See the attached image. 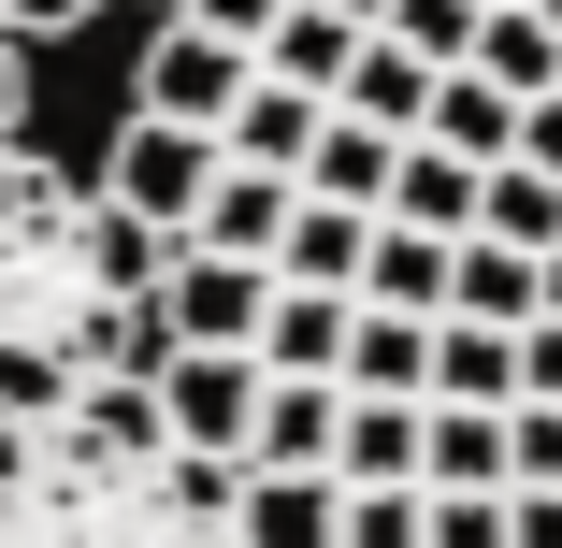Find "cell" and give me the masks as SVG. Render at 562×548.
Returning <instances> with one entry per match:
<instances>
[{
    "label": "cell",
    "mask_w": 562,
    "mask_h": 548,
    "mask_svg": "<svg viewBox=\"0 0 562 548\" xmlns=\"http://www.w3.org/2000/svg\"><path fill=\"white\" fill-rule=\"evenodd\" d=\"M390 174H404V131H361V116H331V131L303 145V188H317V202H361V216H375Z\"/></svg>",
    "instance_id": "obj_22"
},
{
    "label": "cell",
    "mask_w": 562,
    "mask_h": 548,
    "mask_svg": "<svg viewBox=\"0 0 562 548\" xmlns=\"http://www.w3.org/2000/svg\"><path fill=\"white\" fill-rule=\"evenodd\" d=\"M533 15H548V30H562V0H533Z\"/></svg>",
    "instance_id": "obj_38"
},
{
    "label": "cell",
    "mask_w": 562,
    "mask_h": 548,
    "mask_svg": "<svg viewBox=\"0 0 562 548\" xmlns=\"http://www.w3.org/2000/svg\"><path fill=\"white\" fill-rule=\"evenodd\" d=\"M331 505H347V491H331V477H232V534L246 548H331Z\"/></svg>",
    "instance_id": "obj_17"
},
{
    "label": "cell",
    "mask_w": 562,
    "mask_h": 548,
    "mask_svg": "<svg viewBox=\"0 0 562 548\" xmlns=\"http://www.w3.org/2000/svg\"><path fill=\"white\" fill-rule=\"evenodd\" d=\"M533 317H562V246H548V260H533Z\"/></svg>",
    "instance_id": "obj_36"
},
{
    "label": "cell",
    "mask_w": 562,
    "mask_h": 548,
    "mask_svg": "<svg viewBox=\"0 0 562 548\" xmlns=\"http://www.w3.org/2000/svg\"><path fill=\"white\" fill-rule=\"evenodd\" d=\"M476 232L491 246H562V174H533V159H491V188H476Z\"/></svg>",
    "instance_id": "obj_24"
},
{
    "label": "cell",
    "mask_w": 562,
    "mask_h": 548,
    "mask_svg": "<svg viewBox=\"0 0 562 548\" xmlns=\"http://www.w3.org/2000/svg\"><path fill=\"white\" fill-rule=\"evenodd\" d=\"M331 548H418V491H347L331 505Z\"/></svg>",
    "instance_id": "obj_29"
},
{
    "label": "cell",
    "mask_w": 562,
    "mask_h": 548,
    "mask_svg": "<svg viewBox=\"0 0 562 548\" xmlns=\"http://www.w3.org/2000/svg\"><path fill=\"white\" fill-rule=\"evenodd\" d=\"M202 188H216V131H173V116H145V101H131L116 145H101V202L145 216V232H188Z\"/></svg>",
    "instance_id": "obj_3"
},
{
    "label": "cell",
    "mask_w": 562,
    "mask_h": 548,
    "mask_svg": "<svg viewBox=\"0 0 562 548\" xmlns=\"http://www.w3.org/2000/svg\"><path fill=\"white\" fill-rule=\"evenodd\" d=\"M519 159H533V174H562V87H548V101H519Z\"/></svg>",
    "instance_id": "obj_34"
},
{
    "label": "cell",
    "mask_w": 562,
    "mask_h": 548,
    "mask_svg": "<svg viewBox=\"0 0 562 548\" xmlns=\"http://www.w3.org/2000/svg\"><path fill=\"white\" fill-rule=\"evenodd\" d=\"M331 433H347V376H260V477H331Z\"/></svg>",
    "instance_id": "obj_7"
},
{
    "label": "cell",
    "mask_w": 562,
    "mask_h": 548,
    "mask_svg": "<svg viewBox=\"0 0 562 548\" xmlns=\"http://www.w3.org/2000/svg\"><path fill=\"white\" fill-rule=\"evenodd\" d=\"M476 15H491V0H390L375 30H404V44H418L432 72H462V58H476Z\"/></svg>",
    "instance_id": "obj_27"
},
{
    "label": "cell",
    "mask_w": 562,
    "mask_h": 548,
    "mask_svg": "<svg viewBox=\"0 0 562 548\" xmlns=\"http://www.w3.org/2000/svg\"><path fill=\"white\" fill-rule=\"evenodd\" d=\"M331 15H361V30H375V15H390V0H331Z\"/></svg>",
    "instance_id": "obj_37"
},
{
    "label": "cell",
    "mask_w": 562,
    "mask_h": 548,
    "mask_svg": "<svg viewBox=\"0 0 562 548\" xmlns=\"http://www.w3.org/2000/svg\"><path fill=\"white\" fill-rule=\"evenodd\" d=\"M289 202H303V174H246V159H216V188H202V216H188L173 246H232V260H274Z\"/></svg>",
    "instance_id": "obj_9"
},
{
    "label": "cell",
    "mask_w": 562,
    "mask_h": 548,
    "mask_svg": "<svg viewBox=\"0 0 562 548\" xmlns=\"http://www.w3.org/2000/svg\"><path fill=\"white\" fill-rule=\"evenodd\" d=\"M246 462H188L159 433V376H87L44 418H0V548H246Z\"/></svg>",
    "instance_id": "obj_2"
},
{
    "label": "cell",
    "mask_w": 562,
    "mask_h": 548,
    "mask_svg": "<svg viewBox=\"0 0 562 548\" xmlns=\"http://www.w3.org/2000/svg\"><path fill=\"white\" fill-rule=\"evenodd\" d=\"M505 477L519 491H562V404H505Z\"/></svg>",
    "instance_id": "obj_28"
},
{
    "label": "cell",
    "mask_w": 562,
    "mask_h": 548,
    "mask_svg": "<svg viewBox=\"0 0 562 548\" xmlns=\"http://www.w3.org/2000/svg\"><path fill=\"white\" fill-rule=\"evenodd\" d=\"M418 145H462V159L491 174V159H519V101H505L491 72H432V116H418Z\"/></svg>",
    "instance_id": "obj_21"
},
{
    "label": "cell",
    "mask_w": 562,
    "mask_h": 548,
    "mask_svg": "<svg viewBox=\"0 0 562 548\" xmlns=\"http://www.w3.org/2000/svg\"><path fill=\"white\" fill-rule=\"evenodd\" d=\"M361 260H375V216L303 188V202H289V232H274V275H289V289H347V303H361Z\"/></svg>",
    "instance_id": "obj_10"
},
{
    "label": "cell",
    "mask_w": 562,
    "mask_h": 548,
    "mask_svg": "<svg viewBox=\"0 0 562 548\" xmlns=\"http://www.w3.org/2000/svg\"><path fill=\"white\" fill-rule=\"evenodd\" d=\"M505 519H519V548H562V491H505Z\"/></svg>",
    "instance_id": "obj_35"
},
{
    "label": "cell",
    "mask_w": 562,
    "mask_h": 548,
    "mask_svg": "<svg viewBox=\"0 0 562 548\" xmlns=\"http://www.w3.org/2000/svg\"><path fill=\"white\" fill-rule=\"evenodd\" d=\"M0 30H15V44L44 58V44H72V30H101V0H0Z\"/></svg>",
    "instance_id": "obj_30"
},
{
    "label": "cell",
    "mask_w": 562,
    "mask_h": 548,
    "mask_svg": "<svg viewBox=\"0 0 562 548\" xmlns=\"http://www.w3.org/2000/svg\"><path fill=\"white\" fill-rule=\"evenodd\" d=\"M476 188H491V174H476L462 145H418V131H404V174H390L375 216H404V232H447V246H462V232H476Z\"/></svg>",
    "instance_id": "obj_13"
},
{
    "label": "cell",
    "mask_w": 562,
    "mask_h": 548,
    "mask_svg": "<svg viewBox=\"0 0 562 548\" xmlns=\"http://www.w3.org/2000/svg\"><path fill=\"white\" fill-rule=\"evenodd\" d=\"M418 418H432V404L347 390V433H331V491H418Z\"/></svg>",
    "instance_id": "obj_11"
},
{
    "label": "cell",
    "mask_w": 562,
    "mask_h": 548,
    "mask_svg": "<svg viewBox=\"0 0 562 548\" xmlns=\"http://www.w3.org/2000/svg\"><path fill=\"white\" fill-rule=\"evenodd\" d=\"M159 260L173 232L101 202V174L0 145V418H44L87 376H159Z\"/></svg>",
    "instance_id": "obj_1"
},
{
    "label": "cell",
    "mask_w": 562,
    "mask_h": 548,
    "mask_svg": "<svg viewBox=\"0 0 562 548\" xmlns=\"http://www.w3.org/2000/svg\"><path fill=\"white\" fill-rule=\"evenodd\" d=\"M246 44L232 30H202V15H159L145 30V58H131V101H145V116H173V131H216V116H232V101H246Z\"/></svg>",
    "instance_id": "obj_6"
},
{
    "label": "cell",
    "mask_w": 562,
    "mask_h": 548,
    "mask_svg": "<svg viewBox=\"0 0 562 548\" xmlns=\"http://www.w3.org/2000/svg\"><path fill=\"white\" fill-rule=\"evenodd\" d=\"M159 15H173V0H159Z\"/></svg>",
    "instance_id": "obj_39"
},
{
    "label": "cell",
    "mask_w": 562,
    "mask_h": 548,
    "mask_svg": "<svg viewBox=\"0 0 562 548\" xmlns=\"http://www.w3.org/2000/svg\"><path fill=\"white\" fill-rule=\"evenodd\" d=\"M447 275H462V246H447V232H404V216H375L361 303H390V317H447Z\"/></svg>",
    "instance_id": "obj_16"
},
{
    "label": "cell",
    "mask_w": 562,
    "mask_h": 548,
    "mask_svg": "<svg viewBox=\"0 0 562 548\" xmlns=\"http://www.w3.org/2000/svg\"><path fill=\"white\" fill-rule=\"evenodd\" d=\"M0 145H30V44L0 30Z\"/></svg>",
    "instance_id": "obj_33"
},
{
    "label": "cell",
    "mask_w": 562,
    "mask_h": 548,
    "mask_svg": "<svg viewBox=\"0 0 562 548\" xmlns=\"http://www.w3.org/2000/svg\"><path fill=\"white\" fill-rule=\"evenodd\" d=\"M418 491H519L505 477V404H432L418 418Z\"/></svg>",
    "instance_id": "obj_15"
},
{
    "label": "cell",
    "mask_w": 562,
    "mask_h": 548,
    "mask_svg": "<svg viewBox=\"0 0 562 548\" xmlns=\"http://www.w3.org/2000/svg\"><path fill=\"white\" fill-rule=\"evenodd\" d=\"M347 289H289L274 275V317H260V376H347Z\"/></svg>",
    "instance_id": "obj_14"
},
{
    "label": "cell",
    "mask_w": 562,
    "mask_h": 548,
    "mask_svg": "<svg viewBox=\"0 0 562 548\" xmlns=\"http://www.w3.org/2000/svg\"><path fill=\"white\" fill-rule=\"evenodd\" d=\"M347 390L432 404V317H390V303H361V317H347Z\"/></svg>",
    "instance_id": "obj_19"
},
{
    "label": "cell",
    "mask_w": 562,
    "mask_h": 548,
    "mask_svg": "<svg viewBox=\"0 0 562 548\" xmlns=\"http://www.w3.org/2000/svg\"><path fill=\"white\" fill-rule=\"evenodd\" d=\"M418 548H519L505 491H418Z\"/></svg>",
    "instance_id": "obj_26"
},
{
    "label": "cell",
    "mask_w": 562,
    "mask_h": 548,
    "mask_svg": "<svg viewBox=\"0 0 562 548\" xmlns=\"http://www.w3.org/2000/svg\"><path fill=\"white\" fill-rule=\"evenodd\" d=\"M173 15H202V30H232V44L260 58V44H274V15H289V0H173Z\"/></svg>",
    "instance_id": "obj_32"
},
{
    "label": "cell",
    "mask_w": 562,
    "mask_h": 548,
    "mask_svg": "<svg viewBox=\"0 0 562 548\" xmlns=\"http://www.w3.org/2000/svg\"><path fill=\"white\" fill-rule=\"evenodd\" d=\"M447 317H533V246H491V232H462V275H447Z\"/></svg>",
    "instance_id": "obj_25"
},
{
    "label": "cell",
    "mask_w": 562,
    "mask_h": 548,
    "mask_svg": "<svg viewBox=\"0 0 562 548\" xmlns=\"http://www.w3.org/2000/svg\"><path fill=\"white\" fill-rule=\"evenodd\" d=\"M331 116H361V131H418V116H432V58H418L404 30H361L347 87H331Z\"/></svg>",
    "instance_id": "obj_12"
},
{
    "label": "cell",
    "mask_w": 562,
    "mask_h": 548,
    "mask_svg": "<svg viewBox=\"0 0 562 548\" xmlns=\"http://www.w3.org/2000/svg\"><path fill=\"white\" fill-rule=\"evenodd\" d=\"M347 58H361V15H331V0H289L274 15V44H260V72H289V87H347Z\"/></svg>",
    "instance_id": "obj_23"
},
{
    "label": "cell",
    "mask_w": 562,
    "mask_h": 548,
    "mask_svg": "<svg viewBox=\"0 0 562 548\" xmlns=\"http://www.w3.org/2000/svg\"><path fill=\"white\" fill-rule=\"evenodd\" d=\"M462 72H491L505 101H548V87H562V30L533 15V0H491V15H476V58H462Z\"/></svg>",
    "instance_id": "obj_20"
},
{
    "label": "cell",
    "mask_w": 562,
    "mask_h": 548,
    "mask_svg": "<svg viewBox=\"0 0 562 548\" xmlns=\"http://www.w3.org/2000/svg\"><path fill=\"white\" fill-rule=\"evenodd\" d=\"M331 131V101L289 87V72H246V101L216 116V159H246V174H303V145Z\"/></svg>",
    "instance_id": "obj_8"
},
{
    "label": "cell",
    "mask_w": 562,
    "mask_h": 548,
    "mask_svg": "<svg viewBox=\"0 0 562 548\" xmlns=\"http://www.w3.org/2000/svg\"><path fill=\"white\" fill-rule=\"evenodd\" d=\"M159 433L188 462H246L260 433V361L246 347H159Z\"/></svg>",
    "instance_id": "obj_5"
},
{
    "label": "cell",
    "mask_w": 562,
    "mask_h": 548,
    "mask_svg": "<svg viewBox=\"0 0 562 548\" xmlns=\"http://www.w3.org/2000/svg\"><path fill=\"white\" fill-rule=\"evenodd\" d=\"M519 404H562V317H519Z\"/></svg>",
    "instance_id": "obj_31"
},
{
    "label": "cell",
    "mask_w": 562,
    "mask_h": 548,
    "mask_svg": "<svg viewBox=\"0 0 562 548\" xmlns=\"http://www.w3.org/2000/svg\"><path fill=\"white\" fill-rule=\"evenodd\" d=\"M432 404H519V333L505 317H432Z\"/></svg>",
    "instance_id": "obj_18"
},
{
    "label": "cell",
    "mask_w": 562,
    "mask_h": 548,
    "mask_svg": "<svg viewBox=\"0 0 562 548\" xmlns=\"http://www.w3.org/2000/svg\"><path fill=\"white\" fill-rule=\"evenodd\" d=\"M260 317H274V260H232V246H173L159 260V333L173 347H246L260 361Z\"/></svg>",
    "instance_id": "obj_4"
}]
</instances>
